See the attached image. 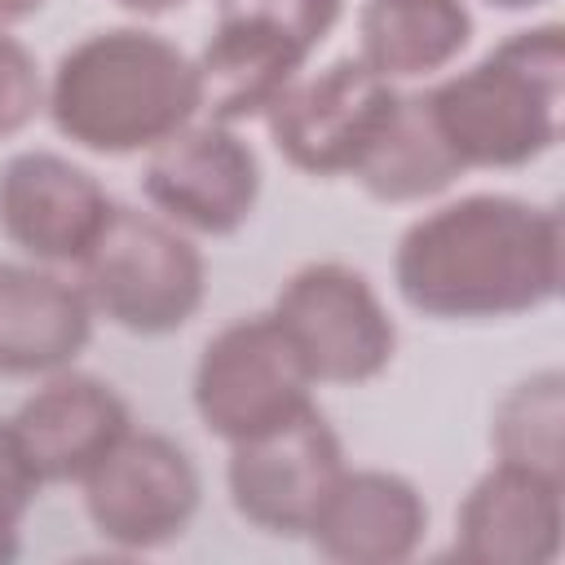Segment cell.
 Instances as JSON below:
<instances>
[{"instance_id":"obj_1","label":"cell","mask_w":565,"mask_h":565,"mask_svg":"<svg viewBox=\"0 0 565 565\" xmlns=\"http://www.w3.org/2000/svg\"><path fill=\"white\" fill-rule=\"evenodd\" d=\"M393 287L433 322H503L561 291V216L516 194H463L415 216L393 252Z\"/></svg>"},{"instance_id":"obj_2","label":"cell","mask_w":565,"mask_h":565,"mask_svg":"<svg viewBox=\"0 0 565 565\" xmlns=\"http://www.w3.org/2000/svg\"><path fill=\"white\" fill-rule=\"evenodd\" d=\"M53 128L93 154H150L159 141L199 119L194 57L146 26H102L75 40L49 84Z\"/></svg>"},{"instance_id":"obj_3","label":"cell","mask_w":565,"mask_h":565,"mask_svg":"<svg viewBox=\"0 0 565 565\" xmlns=\"http://www.w3.org/2000/svg\"><path fill=\"white\" fill-rule=\"evenodd\" d=\"M424 106L463 172H512L543 159L561 141L565 26L539 22L512 31L468 71L424 88Z\"/></svg>"},{"instance_id":"obj_4","label":"cell","mask_w":565,"mask_h":565,"mask_svg":"<svg viewBox=\"0 0 565 565\" xmlns=\"http://www.w3.org/2000/svg\"><path fill=\"white\" fill-rule=\"evenodd\" d=\"M75 269L93 313L128 335L181 331L207 291V265L190 234L159 212L124 203L110 207V221L75 260Z\"/></svg>"},{"instance_id":"obj_5","label":"cell","mask_w":565,"mask_h":565,"mask_svg":"<svg viewBox=\"0 0 565 565\" xmlns=\"http://www.w3.org/2000/svg\"><path fill=\"white\" fill-rule=\"evenodd\" d=\"M269 313L313 384H366L397 353V322L371 278L344 260L300 265L278 287Z\"/></svg>"},{"instance_id":"obj_6","label":"cell","mask_w":565,"mask_h":565,"mask_svg":"<svg viewBox=\"0 0 565 565\" xmlns=\"http://www.w3.org/2000/svg\"><path fill=\"white\" fill-rule=\"evenodd\" d=\"M309 388L313 380L305 362L296 358L278 318L265 309L225 322L203 344L190 380V402L212 437L238 446L313 406Z\"/></svg>"},{"instance_id":"obj_7","label":"cell","mask_w":565,"mask_h":565,"mask_svg":"<svg viewBox=\"0 0 565 565\" xmlns=\"http://www.w3.org/2000/svg\"><path fill=\"white\" fill-rule=\"evenodd\" d=\"M402 93L362 57H335L322 71H300L265 110V128L282 163L305 177H353L362 154L388 128Z\"/></svg>"},{"instance_id":"obj_8","label":"cell","mask_w":565,"mask_h":565,"mask_svg":"<svg viewBox=\"0 0 565 565\" xmlns=\"http://www.w3.org/2000/svg\"><path fill=\"white\" fill-rule=\"evenodd\" d=\"M93 530L119 552H154L177 543L203 499L190 450L163 433L128 428L106 459L79 481Z\"/></svg>"},{"instance_id":"obj_9","label":"cell","mask_w":565,"mask_h":565,"mask_svg":"<svg viewBox=\"0 0 565 565\" xmlns=\"http://www.w3.org/2000/svg\"><path fill=\"white\" fill-rule=\"evenodd\" d=\"M344 472V446L318 406L230 446L225 490L234 512L274 539H305L327 490Z\"/></svg>"},{"instance_id":"obj_10","label":"cell","mask_w":565,"mask_h":565,"mask_svg":"<svg viewBox=\"0 0 565 565\" xmlns=\"http://www.w3.org/2000/svg\"><path fill=\"white\" fill-rule=\"evenodd\" d=\"M141 194L177 230L225 238L256 212L260 159L230 124L190 119L181 132L150 150Z\"/></svg>"},{"instance_id":"obj_11","label":"cell","mask_w":565,"mask_h":565,"mask_svg":"<svg viewBox=\"0 0 565 565\" xmlns=\"http://www.w3.org/2000/svg\"><path fill=\"white\" fill-rule=\"evenodd\" d=\"M115 199L106 185L53 150H18L0 163V234L40 265H75Z\"/></svg>"},{"instance_id":"obj_12","label":"cell","mask_w":565,"mask_h":565,"mask_svg":"<svg viewBox=\"0 0 565 565\" xmlns=\"http://www.w3.org/2000/svg\"><path fill=\"white\" fill-rule=\"evenodd\" d=\"M565 477L494 459L455 508V552L477 565H552L565 543Z\"/></svg>"},{"instance_id":"obj_13","label":"cell","mask_w":565,"mask_h":565,"mask_svg":"<svg viewBox=\"0 0 565 565\" xmlns=\"http://www.w3.org/2000/svg\"><path fill=\"white\" fill-rule=\"evenodd\" d=\"M128 428V402L106 380L75 366L44 375V384L13 415V433L40 486H79Z\"/></svg>"},{"instance_id":"obj_14","label":"cell","mask_w":565,"mask_h":565,"mask_svg":"<svg viewBox=\"0 0 565 565\" xmlns=\"http://www.w3.org/2000/svg\"><path fill=\"white\" fill-rule=\"evenodd\" d=\"M428 534V503L415 481L388 468H349L327 490L305 539L335 565H402Z\"/></svg>"},{"instance_id":"obj_15","label":"cell","mask_w":565,"mask_h":565,"mask_svg":"<svg viewBox=\"0 0 565 565\" xmlns=\"http://www.w3.org/2000/svg\"><path fill=\"white\" fill-rule=\"evenodd\" d=\"M93 305L79 282L35 265H0V375H53L75 366L93 335Z\"/></svg>"},{"instance_id":"obj_16","label":"cell","mask_w":565,"mask_h":565,"mask_svg":"<svg viewBox=\"0 0 565 565\" xmlns=\"http://www.w3.org/2000/svg\"><path fill=\"white\" fill-rule=\"evenodd\" d=\"M309 53L256 22L216 18L203 53L194 57L199 75V115L216 124L265 119V110L287 93V84L305 71Z\"/></svg>"},{"instance_id":"obj_17","label":"cell","mask_w":565,"mask_h":565,"mask_svg":"<svg viewBox=\"0 0 565 565\" xmlns=\"http://www.w3.org/2000/svg\"><path fill=\"white\" fill-rule=\"evenodd\" d=\"M468 44V0H362L358 9V57L388 84L428 79Z\"/></svg>"},{"instance_id":"obj_18","label":"cell","mask_w":565,"mask_h":565,"mask_svg":"<svg viewBox=\"0 0 565 565\" xmlns=\"http://www.w3.org/2000/svg\"><path fill=\"white\" fill-rule=\"evenodd\" d=\"M463 177L459 159L433 128L424 93H402L388 128L353 168V181L380 203H424Z\"/></svg>"},{"instance_id":"obj_19","label":"cell","mask_w":565,"mask_h":565,"mask_svg":"<svg viewBox=\"0 0 565 565\" xmlns=\"http://www.w3.org/2000/svg\"><path fill=\"white\" fill-rule=\"evenodd\" d=\"M494 459L565 477V375L556 366L525 375L503 393L490 419Z\"/></svg>"},{"instance_id":"obj_20","label":"cell","mask_w":565,"mask_h":565,"mask_svg":"<svg viewBox=\"0 0 565 565\" xmlns=\"http://www.w3.org/2000/svg\"><path fill=\"white\" fill-rule=\"evenodd\" d=\"M340 13H344V0H216V18L269 26L287 40H296L305 53H313L331 35Z\"/></svg>"},{"instance_id":"obj_21","label":"cell","mask_w":565,"mask_h":565,"mask_svg":"<svg viewBox=\"0 0 565 565\" xmlns=\"http://www.w3.org/2000/svg\"><path fill=\"white\" fill-rule=\"evenodd\" d=\"M40 110H44L40 62L9 26H0V141L26 132Z\"/></svg>"},{"instance_id":"obj_22","label":"cell","mask_w":565,"mask_h":565,"mask_svg":"<svg viewBox=\"0 0 565 565\" xmlns=\"http://www.w3.org/2000/svg\"><path fill=\"white\" fill-rule=\"evenodd\" d=\"M35 494H40V477L13 433V419H0V516L22 521Z\"/></svg>"},{"instance_id":"obj_23","label":"cell","mask_w":565,"mask_h":565,"mask_svg":"<svg viewBox=\"0 0 565 565\" xmlns=\"http://www.w3.org/2000/svg\"><path fill=\"white\" fill-rule=\"evenodd\" d=\"M115 4L128 9V13H137V18H163V13H177L190 0H115Z\"/></svg>"},{"instance_id":"obj_24","label":"cell","mask_w":565,"mask_h":565,"mask_svg":"<svg viewBox=\"0 0 565 565\" xmlns=\"http://www.w3.org/2000/svg\"><path fill=\"white\" fill-rule=\"evenodd\" d=\"M49 0H0V26L9 22H22V18H35Z\"/></svg>"},{"instance_id":"obj_25","label":"cell","mask_w":565,"mask_h":565,"mask_svg":"<svg viewBox=\"0 0 565 565\" xmlns=\"http://www.w3.org/2000/svg\"><path fill=\"white\" fill-rule=\"evenodd\" d=\"M18 530H22V521H13V516H0V565L18 556Z\"/></svg>"},{"instance_id":"obj_26","label":"cell","mask_w":565,"mask_h":565,"mask_svg":"<svg viewBox=\"0 0 565 565\" xmlns=\"http://www.w3.org/2000/svg\"><path fill=\"white\" fill-rule=\"evenodd\" d=\"M481 4L503 9V13H525V9H539V4H547V0H481Z\"/></svg>"}]
</instances>
